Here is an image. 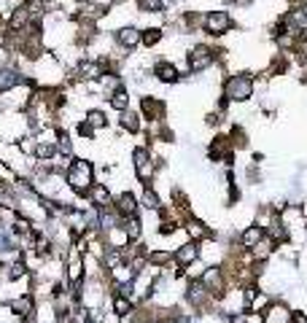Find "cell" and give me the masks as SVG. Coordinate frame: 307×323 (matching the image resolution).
Instances as JSON below:
<instances>
[{
  "label": "cell",
  "mask_w": 307,
  "mask_h": 323,
  "mask_svg": "<svg viewBox=\"0 0 307 323\" xmlns=\"http://www.w3.org/2000/svg\"><path fill=\"white\" fill-rule=\"evenodd\" d=\"M68 180L78 194H87V191L92 189V167H89V162H81V159L73 162V167H70V173H68Z\"/></svg>",
  "instance_id": "obj_1"
},
{
  "label": "cell",
  "mask_w": 307,
  "mask_h": 323,
  "mask_svg": "<svg viewBox=\"0 0 307 323\" xmlns=\"http://www.w3.org/2000/svg\"><path fill=\"white\" fill-rule=\"evenodd\" d=\"M251 89H253V84H251V78H245V75H235V78L226 81V94L232 100L251 97Z\"/></svg>",
  "instance_id": "obj_2"
},
{
  "label": "cell",
  "mask_w": 307,
  "mask_h": 323,
  "mask_svg": "<svg viewBox=\"0 0 307 323\" xmlns=\"http://www.w3.org/2000/svg\"><path fill=\"white\" fill-rule=\"evenodd\" d=\"M229 27H232V19H229V14H224V11L208 14V19H205V30H208V33H213V35L226 33Z\"/></svg>",
  "instance_id": "obj_3"
},
{
  "label": "cell",
  "mask_w": 307,
  "mask_h": 323,
  "mask_svg": "<svg viewBox=\"0 0 307 323\" xmlns=\"http://www.w3.org/2000/svg\"><path fill=\"white\" fill-rule=\"evenodd\" d=\"M289 321H291V312L283 305H275L264 312V323H289Z\"/></svg>",
  "instance_id": "obj_4"
},
{
  "label": "cell",
  "mask_w": 307,
  "mask_h": 323,
  "mask_svg": "<svg viewBox=\"0 0 307 323\" xmlns=\"http://www.w3.org/2000/svg\"><path fill=\"white\" fill-rule=\"evenodd\" d=\"M208 62H210L208 46H197V49H194V54L189 57V68H191V70H202Z\"/></svg>",
  "instance_id": "obj_5"
},
{
  "label": "cell",
  "mask_w": 307,
  "mask_h": 323,
  "mask_svg": "<svg viewBox=\"0 0 307 323\" xmlns=\"http://www.w3.org/2000/svg\"><path fill=\"white\" fill-rule=\"evenodd\" d=\"M140 108H143V113L148 116V119H159V116L164 113V103H159V100H154V97H143Z\"/></svg>",
  "instance_id": "obj_6"
},
{
  "label": "cell",
  "mask_w": 307,
  "mask_h": 323,
  "mask_svg": "<svg viewBox=\"0 0 307 323\" xmlns=\"http://www.w3.org/2000/svg\"><path fill=\"white\" fill-rule=\"evenodd\" d=\"M135 164H138V173H140V178H145L148 180L151 178V170H154V164L148 162V154L145 151H135Z\"/></svg>",
  "instance_id": "obj_7"
},
{
  "label": "cell",
  "mask_w": 307,
  "mask_h": 323,
  "mask_svg": "<svg viewBox=\"0 0 307 323\" xmlns=\"http://www.w3.org/2000/svg\"><path fill=\"white\" fill-rule=\"evenodd\" d=\"M116 210H119L122 215H132L135 210H138V205H135V197H132V194H122V197L116 199Z\"/></svg>",
  "instance_id": "obj_8"
},
{
  "label": "cell",
  "mask_w": 307,
  "mask_h": 323,
  "mask_svg": "<svg viewBox=\"0 0 307 323\" xmlns=\"http://www.w3.org/2000/svg\"><path fill=\"white\" fill-rule=\"evenodd\" d=\"M140 38H143V35L138 33V30H132V27H127V30H122V33H119V43H122V46H135V43H140Z\"/></svg>",
  "instance_id": "obj_9"
},
{
  "label": "cell",
  "mask_w": 307,
  "mask_h": 323,
  "mask_svg": "<svg viewBox=\"0 0 307 323\" xmlns=\"http://www.w3.org/2000/svg\"><path fill=\"white\" fill-rule=\"evenodd\" d=\"M175 259L181 261V264H189V261L197 259V245H183V248L175 253Z\"/></svg>",
  "instance_id": "obj_10"
},
{
  "label": "cell",
  "mask_w": 307,
  "mask_h": 323,
  "mask_svg": "<svg viewBox=\"0 0 307 323\" xmlns=\"http://www.w3.org/2000/svg\"><path fill=\"white\" fill-rule=\"evenodd\" d=\"M157 75L162 81H175V78H178V73H175V68L170 62H159L157 65Z\"/></svg>",
  "instance_id": "obj_11"
},
{
  "label": "cell",
  "mask_w": 307,
  "mask_h": 323,
  "mask_svg": "<svg viewBox=\"0 0 307 323\" xmlns=\"http://www.w3.org/2000/svg\"><path fill=\"white\" fill-rule=\"evenodd\" d=\"M261 234H264V232H261L259 226H251V229L243 234V245H251V248H253V245H259Z\"/></svg>",
  "instance_id": "obj_12"
},
{
  "label": "cell",
  "mask_w": 307,
  "mask_h": 323,
  "mask_svg": "<svg viewBox=\"0 0 307 323\" xmlns=\"http://www.w3.org/2000/svg\"><path fill=\"white\" fill-rule=\"evenodd\" d=\"M159 38H162V33H159L157 27H151V30H145V35H143V43H145V46H154V43H157Z\"/></svg>",
  "instance_id": "obj_13"
},
{
  "label": "cell",
  "mask_w": 307,
  "mask_h": 323,
  "mask_svg": "<svg viewBox=\"0 0 307 323\" xmlns=\"http://www.w3.org/2000/svg\"><path fill=\"white\" fill-rule=\"evenodd\" d=\"M189 232H191V237H208L210 234L208 229H202V224H199V221H189Z\"/></svg>",
  "instance_id": "obj_14"
},
{
  "label": "cell",
  "mask_w": 307,
  "mask_h": 323,
  "mask_svg": "<svg viewBox=\"0 0 307 323\" xmlns=\"http://www.w3.org/2000/svg\"><path fill=\"white\" fill-rule=\"evenodd\" d=\"M110 103H113V108H127V92H124V89H119V92L113 94V100H110Z\"/></svg>",
  "instance_id": "obj_15"
},
{
  "label": "cell",
  "mask_w": 307,
  "mask_h": 323,
  "mask_svg": "<svg viewBox=\"0 0 307 323\" xmlns=\"http://www.w3.org/2000/svg\"><path fill=\"white\" fill-rule=\"evenodd\" d=\"M129 310H132V305H129V299H124V296H119V299H116V312H119V315H129Z\"/></svg>",
  "instance_id": "obj_16"
},
{
  "label": "cell",
  "mask_w": 307,
  "mask_h": 323,
  "mask_svg": "<svg viewBox=\"0 0 307 323\" xmlns=\"http://www.w3.org/2000/svg\"><path fill=\"white\" fill-rule=\"evenodd\" d=\"M138 3L143 11H159L162 8V0H138Z\"/></svg>",
  "instance_id": "obj_17"
},
{
  "label": "cell",
  "mask_w": 307,
  "mask_h": 323,
  "mask_svg": "<svg viewBox=\"0 0 307 323\" xmlns=\"http://www.w3.org/2000/svg\"><path fill=\"white\" fill-rule=\"evenodd\" d=\"M89 121H92V124H100V127H103V124H105V116L100 113V110H92V113H89Z\"/></svg>",
  "instance_id": "obj_18"
},
{
  "label": "cell",
  "mask_w": 307,
  "mask_h": 323,
  "mask_svg": "<svg viewBox=\"0 0 307 323\" xmlns=\"http://www.w3.org/2000/svg\"><path fill=\"white\" fill-rule=\"evenodd\" d=\"M151 261H154V264H167L170 253H154V256H151Z\"/></svg>",
  "instance_id": "obj_19"
},
{
  "label": "cell",
  "mask_w": 307,
  "mask_h": 323,
  "mask_svg": "<svg viewBox=\"0 0 307 323\" xmlns=\"http://www.w3.org/2000/svg\"><path fill=\"white\" fill-rule=\"evenodd\" d=\"M124 124H127V129H138V121H135V116H124Z\"/></svg>",
  "instance_id": "obj_20"
},
{
  "label": "cell",
  "mask_w": 307,
  "mask_h": 323,
  "mask_svg": "<svg viewBox=\"0 0 307 323\" xmlns=\"http://www.w3.org/2000/svg\"><path fill=\"white\" fill-rule=\"evenodd\" d=\"M291 321H294V323H307V318L302 315V312H294V315H291Z\"/></svg>",
  "instance_id": "obj_21"
},
{
  "label": "cell",
  "mask_w": 307,
  "mask_h": 323,
  "mask_svg": "<svg viewBox=\"0 0 307 323\" xmlns=\"http://www.w3.org/2000/svg\"><path fill=\"white\" fill-rule=\"evenodd\" d=\"M0 35H3V19H0Z\"/></svg>",
  "instance_id": "obj_22"
}]
</instances>
